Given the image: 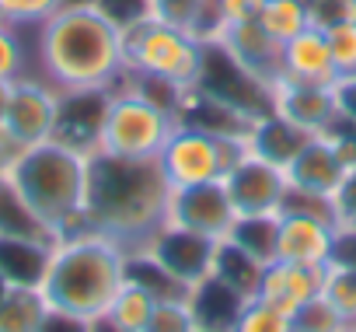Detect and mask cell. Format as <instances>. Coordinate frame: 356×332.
<instances>
[{
  "label": "cell",
  "mask_w": 356,
  "mask_h": 332,
  "mask_svg": "<svg viewBox=\"0 0 356 332\" xmlns=\"http://www.w3.org/2000/svg\"><path fill=\"white\" fill-rule=\"evenodd\" d=\"M35 63L56 91H112L126 81L122 25L95 0H67L35 29Z\"/></svg>",
  "instance_id": "1"
},
{
  "label": "cell",
  "mask_w": 356,
  "mask_h": 332,
  "mask_svg": "<svg viewBox=\"0 0 356 332\" xmlns=\"http://www.w3.org/2000/svg\"><path fill=\"white\" fill-rule=\"evenodd\" d=\"M168 193L171 186L157 161H129L91 150L81 228H95L133 252L164 224Z\"/></svg>",
  "instance_id": "2"
},
{
  "label": "cell",
  "mask_w": 356,
  "mask_h": 332,
  "mask_svg": "<svg viewBox=\"0 0 356 332\" xmlns=\"http://www.w3.org/2000/svg\"><path fill=\"white\" fill-rule=\"evenodd\" d=\"M126 273L129 248L95 228H77L53 242L39 294L46 297L53 315L95 325L126 283Z\"/></svg>",
  "instance_id": "3"
},
{
  "label": "cell",
  "mask_w": 356,
  "mask_h": 332,
  "mask_svg": "<svg viewBox=\"0 0 356 332\" xmlns=\"http://www.w3.org/2000/svg\"><path fill=\"white\" fill-rule=\"evenodd\" d=\"M88 161H91L88 150H77L49 136L42 143L15 150L4 175L18 189L25 207L35 214V221L53 238H63L84 224Z\"/></svg>",
  "instance_id": "4"
},
{
  "label": "cell",
  "mask_w": 356,
  "mask_h": 332,
  "mask_svg": "<svg viewBox=\"0 0 356 332\" xmlns=\"http://www.w3.org/2000/svg\"><path fill=\"white\" fill-rule=\"evenodd\" d=\"M126 35V74L161 84L168 91H189L203 81L210 42L196 32L164 25L150 15L129 22Z\"/></svg>",
  "instance_id": "5"
},
{
  "label": "cell",
  "mask_w": 356,
  "mask_h": 332,
  "mask_svg": "<svg viewBox=\"0 0 356 332\" xmlns=\"http://www.w3.org/2000/svg\"><path fill=\"white\" fill-rule=\"evenodd\" d=\"M126 88H112L98 129V147L112 157H129V161H157L161 147L168 143L171 129L178 126V116L168 98H157L143 91L140 81L126 74Z\"/></svg>",
  "instance_id": "6"
},
{
  "label": "cell",
  "mask_w": 356,
  "mask_h": 332,
  "mask_svg": "<svg viewBox=\"0 0 356 332\" xmlns=\"http://www.w3.org/2000/svg\"><path fill=\"white\" fill-rule=\"evenodd\" d=\"M241 150H245V136L213 133V129H203V126L178 122L171 129L168 143L161 147L157 164H161L168 186L182 189V186L220 182Z\"/></svg>",
  "instance_id": "7"
},
{
  "label": "cell",
  "mask_w": 356,
  "mask_h": 332,
  "mask_svg": "<svg viewBox=\"0 0 356 332\" xmlns=\"http://www.w3.org/2000/svg\"><path fill=\"white\" fill-rule=\"evenodd\" d=\"M133 255H143L150 266H157L171 283H178L182 290H196L217 269L220 238L196 235V231L175 228V224L164 221L140 248H133Z\"/></svg>",
  "instance_id": "8"
},
{
  "label": "cell",
  "mask_w": 356,
  "mask_h": 332,
  "mask_svg": "<svg viewBox=\"0 0 356 332\" xmlns=\"http://www.w3.org/2000/svg\"><path fill=\"white\" fill-rule=\"evenodd\" d=\"M353 164L349 147L342 143V136L332 129L307 136L297 154L283 164V175L293 196H314V200H332L335 189L342 186L346 172Z\"/></svg>",
  "instance_id": "9"
},
{
  "label": "cell",
  "mask_w": 356,
  "mask_h": 332,
  "mask_svg": "<svg viewBox=\"0 0 356 332\" xmlns=\"http://www.w3.org/2000/svg\"><path fill=\"white\" fill-rule=\"evenodd\" d=\"M224 189H227L238 217H276L286 207V196H290L283 164L266 161L262 154H255L248 147L227 168Z\"/></svg>",
  "instance_id": "10"
},
{
  "label": "cell",
  "mask_w": 356,
  "mask_h": 332,
  "mask_svg": "<svg viewBox=\"0 0 356 332\" xmlns=\"http://www.w3.org/2000/svg\"><path fill=\"white\" fill-rule=\"evenodd\" d=\"M56 116H60V91L39 74H25L11 88V102H8V116L0 133L8 136L15 150H22V147L49 140L56 129Z\"/></svg>",
  "instance_id": "11"
},
{
  "label": "cell",
  "mask_w": 356,
  "mask_h": 332,
  "mask_svg": "<svg viewBox=\"0 0 356 332\" xmlns=\"http://www.w3.org/2000/svg\"><path fill=\"white\" fill-rule=\"evenodd\" d=\"M269 112H276L283 122L300 129L304 136L325 133L335 126V88L318 81H293L276 74L269 81Z\"/></svg>",
  "instance_id": "12"
},
{
  "label": "cell",
  "mask_w": 356,
  "mask_h": 332,
  "mask_svg": "<svg viewBox=\"0 0 356 332\" xmlns=\"http://www.w3.org/2000/svg\"><path fill=\"white\" fill-rule=\"evenodd\" d=\"M164 221L175 224V228H186V231L210 235V238L224 242L231 235L234 221H238V210H234V203H231V196L224 189V179H220V182L171 189Z\"/></svg>",
  "instance_id": "13"
},
{
  "label": "cell",
  "mask_w": 356,
  "mask_h": 332,
  "mask_svg": "<svg viewBox=\"0 0 356 332\" xmlns=\"http://www.w3.org/2000/svg\"><path fill=\"white\" fill-rule=\"evenodd\" d=\"M210 42H213L231 63H238L248 77H255V81L266 84V88H269V81L280 74V42L259 25V18L220 25Z\"/></svg>",
  "instance_id": "14"
},
{
  "label": "cell",
  "mask_w": 356,
  "mask_h": 332,
  "mask_svg": "<svg viewBox=\"0 0 356 332\" xmlns=\"http://www.w3.org/2000/svg\"><path fill=\"white\" fill-rule=\"evenodd\" d=\"M321 283H325V269L321 266H300V262L273 259V262L262 266L255 297L273 304V308H280V311H286V315H297L304 304L321 297Z\"/></svg>",
  "instance_id": "15"
},
{
  "label": "cell",
  "mask_w": 356,
  "mask_h": 332,
  "mask_svg": "<svg viewBox=\"0 0 356 332\" xmlns=\"http://www.w3.org/2000/svg\"><path fill=\"white\" fill-rule=\"evenodd\" d=\"M105 102H108V91H60V116H56L53 140H63L91 154L98 147Z\"/></svg>",
  "instance_id": "16"
},
{
  "label": "cell",
  "mask_w": 356,
  "mask_h": 332,
  "mask_svg": "<svg viewBox=\"0 0 356 332\" xmlns=\"http://www.w3.org/2000/svg\"><path fill=\"white\" fill-rule=\"evenodd\" d=\"M280 74L293 81H318V84H335V63L328 53V39L318 25L304 29L290 42L280 46Z\"/></svg>",
  "instance_id": "17"
},
{
  "label": "cell",
  "mask_w": 356,
  "mask_h": 332,
  "mask_svg": "<svg viewBox=\"0 0 356 332\" xmlns=\"http://www.w3.org/2000/svg\"><path fill=\"white\" fill-rule=\"evenodd\" d=\"M53 242L25 238V235H0V280L11 287H39L49 266Z\"/></svg>",
  "instance_id": "18"
},
{
  "label": "cell",
  "mask_w": 356,
  "mask_h": 332,
  "mask_svg": "<svg viewBox=\"0 0 356 332\" xmlns=\"http://www.w3.org/2000/svg\"><path fill=\"white\" fill-rule=\"evenodd\" d=\"M157 290L147 287L140 276L126 273V283L119 287V294L112 297L108 311L102 315V325L112 329V332H143L154 308H157Z\"/></svg>",
  "instance_id": "19"
},
{
  "label": "cell",
  "mask_w": 356,
  "mask_h": 332,
  "mask_svg": "<svg viewBox=\"0 0 356 332\" xmlns=\"http://www.w3.org/2000/svg\"><path fill=\"white\" fill-rule=\"evenodd\" d=\"M307 136L300 129H293L290 122H283L276 112H262L259 119H252V126L245 133V147L262 154L266 161H276V164H286Z\"/></svg>",
  "instance_id": "20"
},
{
  "label": "cell",
  "mask_w": 356,
  "mask_h": 332,
  "mask_svg": "<svg viewBox=\"0 0 356 332\" xmlns=\"http://www.w3.org/2000/svg\"><path fill=\"white\" fill-rule=\"evenodd\" d=\"M49 304L39 287H8L0 294V332H46Z\"/></svg>",
  "instance_id": "21"
},
{
  "label": "cell",
  "mask_w": 356,
  "mask_h": 332,
  "mask_svg": "<svg viewBox=\"0 0 356 332\" xmlns=\"http://www.w3.org/2000/svg\"><path fill=\"white\" fill-rule=\"evenodd\" d=\"M321 297L335 308V315H339L346 325H356V259L335 255V259L325 266Z\"/></svg>",
  "instance_id": "22"
},
{
  "label": "cell",
  "mask_w": 356,
  "mask_h": 332,
  "mask_svg": "<svg viewBox=\"0 0 356 332\" xmlns=\"http://www.w3.org/2000/svg\"><path fill=\"white\" fill-rule=\"evenodd\" d=\"M210 8H213V0H147L150 18L196 32L200 39H207V32H210Z\"/></svg>",
  "instance_id": "23"
},
{
  "label": "cell",
  "mask_w": 356,
  "mask_h": 332,
  "mask_svg": "<svg viewBox=\"0 0 356 332\" xmlns=\"http://www.w3.org/2000/svg\"><path fill=\"white\" fill-rule=\"evenodd\" d=\"M224 242L238 245L245 255L266 266L276 259V217H238Z\"/></svg>",
  "instance_id": "24"
},
{
  "label": "cell",
  "mask_w": 356,
  "mask_h": 332,
  "mask_svg": "<svg viewBox=\"0 0 356 332\" xmlns=\"http://www.w3.org/2000/svg\"><path fill=\"white\" fill-rule=\"evenodd\" d=\"M0 235H25V238L56 242V238L35 221V214L25 207V200L18 196V189L8 182L4 172H0Z\"/></svg>",
  "instance_id": "25"
},
{
  "label": "cell",
  "mask_w": 356,
  "mask_h": 332,
  "mask_svg": "<svg viewBox=\"0 0 356 332\" xmlns=\"http://www.w3.org/2000/svg\"><path fill=\"white\" fill-rule=\"evenodd\" d=\"M259 25L283 46L293 35H300L304 29H311V11L297 0H266V8L259 15Z\"/></svg>",
  "instance_id": "26"
},
{
  "label": "cell",
  "mask_w": 356,
  "mask_h": 332,
  "mask_svg": "<svg viewBox=\"0 0 356 332\" xmlns=\"http://www.w3.org/2000/svg\"><path fill=\"white\" fill-rule=\"evenodd\" d=\"M143 332H200L193 294L157 297V308H154V315H150V322H147Z\"/></svg>",
  "instance_id": "27"
},
{
  "label": "cell",
  "mask_w": 356,
  "mask_h": 332,
  "mask_svg": "<svg viewBox=\"0 0 356 332\" xmlns=\"http://www.w3.org/2000/svg\"><path fill=\"white\" fill-rule=\"evenodd\" d=\"M231 332H293V315H286L259 297H248L241 304Z\"/></svg>",
  "instance_id": "28"
},
{
  "label": "cell",
  "mask_w": 356,
  "mask_h": 332,
  "mask_svg": "<svg viewBox=\"0 0 356 332\" xmlns=\"http://www.w3.org/2000/svg\"><path fill=\"white\" fill-rule=\"evenodd\" d=\"M63 4L67 0H0V22H8L15 29H39Z\"/></svg>",
  "instance_id": "29"
},
{
  "label": "cell",
  "mask_w": 356,
  "mask_h": 332,
  "mask_svg": "<svg viewBox=\"0 0 356 332\" xmlns=\"http://www.w3.org/2000/svg\"><path fill=\"white\" fill-rule=\"evenodd\" d=\"M25 29H15L0 22V81H18L29 70V49H25Z\"/></svg>",
  "instance_id": "30"
},
{
  "label": "cell",
  "mask_w": 356,
  "mask_h": 332,
  "mask_svg": "<svg viewBox=\"0 0 356 332\" xmlns=\"http://www.w3.org/2000/svg\"><path fill=\"white\" fill-rule=\"evenodd\" d=\"M321 32H325V39H328V53H332L335 74H339V77L356 74V22L328 25V29H321Z\"/></svg>",
  "instance_id": "31"
},
{
  "label": "cell",
  "mask_w": 356,
  "mask_h": 332,
  "mask_svg": "<svg viewBox=\"0 0 356 332\" xmlns=\"http://www.w3.org/2000/svg\"><path fill=\"white\" fill-rule=\"evenodd\" d=\"M332 217L342 231V242H356V161L349 164L342 186L332 196Z\"/></svg>",
  "instance_id": "32"
},
{
  "label": "cell",
  "mask_w": 356,
  "mask_h": 332,
  "mask_svg": "<svg viewBox=\"0 0 356 332\" xmlns=\"http://www.w3.org/2000/svg\"><path fill=\"white\" fill-rule=\"evenodd\" d=\"M266 8V0H213L210 8V32H207V42L217 35L220 25H231V22H252L259 18Z\"/></svg>",
  "instance_id": "33"
},
{
  "label": "cell",
  "mask_w": 356,
  "mask_h": 332,
  "mask_svg": "<svg viewBox=\"0 0 356 332\" xmlns=\"http://www.w3.org/2000/svg\"><path fill=\"white\" fill-rule=\"evenodd\" d=\"M346 322L335 315V308L325 301V297H314L311 304H304L297 315H293V332H335L342 329Z\"/></svg>",
  "instance_id": "34"
},
{
  "label": "cell",
  "mask_w": 356,
  "mask_h": 332,
  "mask_svg": "<svg viewBox=\"0 0 356 332\" xmlns=\"http://www.w3.org/2000/svg\"><path fill=\"white\" fill-rule=\"evenodd\" d=\"M342 22H356V0H314L311 4V25L328 29Z\"/></svg>",
  "instance_id": "35"
},
{
  "label": "cell",
  "mask_w": 356,
  "mask_h": 332,
  "mask_svg": "<svg viewBox=\"0 0 356 332\" xmlns=\"http://www.w3.org/2000/svg\"><path fill=\"white\" fill-rule=\"evenodd\" d=\"M332 88H335V112H339V122L356 126V74L339 77Z\"/></svg>",
  "instance_id": "36"
},
{
  "label": "cell",
  "mask_w": 356,
  "mask_h": 332,
  "mask_svg": "<svg viewBox=\"0 0 356 332\" xmlns=\"http://www.w3.org/2000/svg\"><path fill=\"white\" fill-rule=\"evenodd\" d=\"M11 88H15V81H0V129H4V116H8V102H11Z\"/></svg>",
  "instance_id": "37"
},
{
  "label": "cell",
  "mask_w": 356,
  "mask_h": 332,
  "mask_svg": "<svg viewBox=\"0 0 356 332\" xmlns=\"http://www.w3.org/2000/svg\"><path fill=\"white\" fill-rule=\"evenodd\" d=\"M335 332H356V325H342V329H335Z\"/></svg>",
  "instance_id": "38"
},
{
  "label": "cell",
  "mask_w": 356,
  "mask_h": 332,
  "mask_svg": "<svg viewBox=\"0 0 356 332\" xmlns=\"http://www.w3.org/2000/svg\"><path fill=\"white\" fill-rule=\"evenodd\" d=\"M297 4H304V8H307V11H311V4H314V0H297Z\"/></svg>",
  "instance_id": "39"
},
{
  "label": "cell",
  "mask_w": 356,
  "mask_h": 332,
  "mask_svg": "<svg viewBox=\"0 0 356 332\" xmlns=\"http://www.w3.org/2000/svg\"><path fill=\"white\" fill-rule=\"evenodd\" d=\"M200 332H217V329H200Z\"/></svg>",
  "instance_id": "40"
}]
</instances>
